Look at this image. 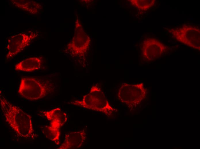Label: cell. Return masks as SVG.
Masks as SVG:
<instances>
[{"instance_id":"1","label":"cell","mask_w":200,"mask_h":149,"mask_svg":"<svg viewBox=\"0 0 200 149\" xmlns=\"http://www.w3.org/2000/svg\"><path fill=\"white\" fill-rule=\"evenodd\" d=\"M0 103L6 121L18 136L34 139L35 135L30 115L1 95Z\"/></svg>"},{"instance_id":"2","label":"cell","mask_w":200,"mask_h":149,"mask_svg":"<svg viewBox=\"0 0 200 149\" xmlns=\"http://www.w3.org/2000/svg\"><path fill=\"white\" fill-rule=\"evenodd\" d=\"M74 105L101 112L109 116L115 110L109 103L101 89L97 85L91 88L88 93L84 95L81 100L71 101Z\"/></svg>"},{"instance_id":"3","label":"cell","mask_w":200,"mask_h":149,"mask_svg":"<svg viewBox=\"0 0 200 149\" xmlns=\"http://www.w3.org/2000/svg\"><path fill=\"white\" fill-rule=\"evenodd\" d=\"M51 89L49 84L42 79L25 77L21 79L18 93L28 100L36 101L45 97Z\"/></svg>"},{"instance_id":"4","label":"cell","mask_w":200,"mask_h":149,"mask_svg":"<svg viewBox=\"0 0 200 149\" xmlns=\"http://www.w3.org/2000/svg\"><path fill=\"white\" fill-rule=\"evenodd\" d=\"M146 93L143 83L130 84L125 83L120 85L118 97L121 102L131 107L139 103L145 98Z\"/></svg>"},{"instance_id":"5","label":"cell","mask_w":200,"mask_h":149,"mask_svg":"<svg viewBox=\"0 0 200 149\" xmlns=\"http://www.w3.org/2000/svg\"><path fill=\"white\" fill-rule=\"evenodd\" d=\"M171 32L174 37L179 42L200 50V30L197 27L184 25L172 30Z\"/></svg>"},{"instance_id":"6","label":"cell","mask_w":200,"mask_h":149,"mask_svg":"<svg viewBox=\"0 0 200 149\" xmlns=\"http://www.w3.org/2000/svg\"><path fill=\"white\" fill-rule=\"evenodd\" d=\"M166 49V46L157 39L147 38L141 44L142 56L144 61L150 62L160 58Z\"/></svg>"},{"instance_id":"7","label":"cell","mask_w":200,"mask_h":149,"mask_svg":"<svg viewBox=\"0 0 200 149\" xmlns=\"http://www.w3.org/2000/svg\"><path fill=\"white\" fill-rule=\"evenodd\" d=\"M30 38L27 35L20 33L11 37L8 40L6 57L11 58L23 50L28 45Z\"/></svg>"},{"instance_id":"8","label":"cell","mask_w":200,"mask_h":149,"mask_svg":"<svg viewBox=\"0 0 200 149\" xmlns=\"http://www.w3.org/2000/svg\"><path fill=\"white\" fill-rule=\"evenodd\" d=\"M86 137V132L84 129L67 133L65 135L64 141L57 149L79 148L82 146Z\"/></svg>"},{"instance_id":"9","label":"cell","mask_w":200,"mask_h":149,"mask_svg":"<svg viewBox=\"0 0 200 149\" xmlns=\"http://www.w3.org/2000/svg\"><path fill=\"white\" fill-rule=\"evenodd\" d=\"M41 64L42 60L40 58H29L17 64L15 69L17 71L30 72L40 69Z\"/></svg>"},{"instance_id":"10","label":"cell","mask_w":200,"mask_h":149,"mask_svg":"<svg viewBox=\"0 0 200 149\" xmlns=\"http://www.w3.org/2000/svg\"><path fill=\"white\" fill-rule=\"evenodd\" d=\"M62 126L59 122L51 121L49 126H45L43 128L42 132L46 138L58 145L60 144V128Z\"/></svg>"},{"instance_id":"11","label":"cell","mask_w":200,"mask_h":149,"mask_svg":"<svg viewBox=\"0 0 200 149\" xmlns=\"http://www.w3.org/2000/svg\"><path fill=\"white\" fill-rule=\"evenodd\" d=\"M44 116L50 121H57L63 126L67 122L68 117L66 113L59 108H55L43 112Z\"/></svg>"},{"instance_id":"12","label":"cell","mask_w":200,"mask_h":149,"mask_svg":"<svg viewBox=\"0 0 200 149\" xmlns=\"http://www.w3.org/2000/svg\"><path fill=\"white\" fill-rule=\"evenodd\" d=\"M14 4L22 9L26 10L30 13L34 14L39 9V5L33 1L28 0H13Z\"/></svg>"},{"instance_id":"13","label":"cell","mask_w":200,"mask_h":149,"mask_svg":"<svg viewBox=\"0 0 200 149\" xmlns=\"http://www.w3.org/2000/svg\"><path fill=\"white\" fill-rule=\"evenodd\" d=\"M131 4L139 9L146 11L155 5V0H130Z\"/></svg>"}]
</instances>
